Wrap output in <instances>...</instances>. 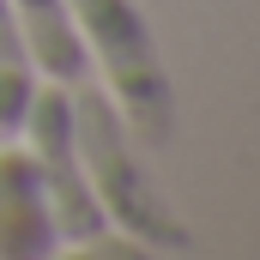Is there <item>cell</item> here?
Here are the masks:
<instances>
[{
  "label": "cell",
  "mask_w": 260,
  "mask_h": 260,
  "mask_svg": "<svg viewBox=\"0 0 260 260\" xmlns=\"http://www.w3.org/2000/svg\"><path fill=\"white\" fill-rule=\"evenodd\" d=\"M73 145H79V170H85V188L97 200L103 224L121 230L133 242H145L151 254H188L194 248V230L188 218L170 206V194L151 182V170L139 164L133 151V133L121 127L115 103L103 85H85L73 79Z\"/></svg>",
  "instance_id": "obj_1"
},
{
  "label": "cell",
  "mask_w": 260,
  "mask_h": 260,
  "mask_svg": "<svg viewBox=\"0 0 260 260\" xmlns=\"http://www.w3.org/2000/svg\"><path fill=\"white\" fill-rule=\"evenodd\" d=\"M67 18L85 43V61L97 67L121 127L133 145H170L176 133V85L164 73V49L151 37V18L139 0H67Z\"/></svg>",
  "instance_id": "obj_2"
},
{
  "label": "cell",
  "mask_w": 260,
  "mask_h": 260,
  "mask_svg": "<svg viewBox=\"0 0 260 260\" xmlns=\"http://www.w3.org/2000/svg\"><path fill=\"white\" fill-rule=\"evenodd\" d=\"M55 242H61V230L43 200V182L24 157V145L6 139L0 145V260H49Z\"/></svg>",
  "instance_id": "obj_3"
},
{
  "label": "cell",
  "mask_w": 260,
  "mask_h": 260,
  "mask_svg": "<svg viewBox=\"0 0 260 260\" xmlns=\"http://www.w3.org/2000/svg\"><path fill=\"white\" fill-rule=\"evenodd\" d=\"M6 6H12V18H18V37H24V49H30L37 79L73 85V79L91 73L85 43H79V30H73V18H67V0H6Z\"/></svg>",
  "instance_id": "obj_4"
},
{
  "label": "cell",
  "mask_w": 260,
  "mask_h": 260,
  "mask_svg": "<svg viewBox=\"0 0 260 260\" xmlns=\"http://www.w3.org/2000/svg\"><path fill=\"white\" fill-rule=\"evenodd\" d=\"M30 91H37V67H30V49L18 37L12 6L0 0V139L18 133L24 109H30Z\"/></svg>",
  "instance_id": "obj_5"
},
{
  "label": "cell",
  "mask_w": 260,
  "mask_h": 260,
  "mask_svg": "<svg viewBox=\"0 0 260 260\" xmlns=\"http://www.w3.org/2000/svg\"><path fill=\"white\" fill-rule=\"evenodd\" d=\"M49 260H157L145 242H133V236H121V230H91V236H67V242H55L49 248Z\"/></svg>",
  "instance_id": "obj_6"
}]
</instances>
